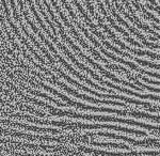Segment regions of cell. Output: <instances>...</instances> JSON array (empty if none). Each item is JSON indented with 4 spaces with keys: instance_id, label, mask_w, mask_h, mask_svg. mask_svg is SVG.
<instances>
[{
    "instance_id": "6da1fadb",
    "label": "cell",
    "mask_w": 160,
    "mask_h": 156,
    "mask_svg": "<svg viewBox=\"0 0 160 156\" xmlns=\"http://www.w3.org/2000/svg\"><path fill=\"white\" fill-rule=\"evenodd\" d=\"M31 1V3H32V6L34 7V9H35V11H37V13H38V17L42 19V22H43V24L46 26V28H47L48 30L50 31L51 33H52V30H51V28L49 27V25L46 23V20H45V17L43 16V14L41 13V11H40V9H38V4H37V2H35V0H30Z\"/></svg>"
}]
</instances>
